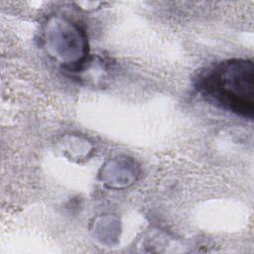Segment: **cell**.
<instances>
[{
    "mask_svg": "<svg viewBox=\"0 0 254 254\" xmlns=\"http://www.w3.org/2000/svg\"><path fill=\"white\" fill-rule=\"evenodd\" d=\"M196 88L206 100L240 115L252 118L254 113V65L247 60H228L201 71Z\"/></svg>",
    "mask_w": 254,
    "mask_h": 254,
    "instance_id": "1",
    "label": "cell"
}]
</instances>
